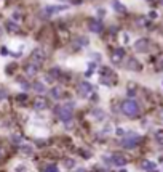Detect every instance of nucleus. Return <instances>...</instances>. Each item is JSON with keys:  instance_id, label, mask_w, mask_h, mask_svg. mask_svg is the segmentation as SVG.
I'll use <instances>...</instances> for the list:
<instances>
[{"instance_id": "24", "label": "nucleus", "mask_w": 163, "mask_h": 172, "mask_svg": "<svg viewBox=\"0 0 163 172\" xmlns=\"http://www.w3.org/2000/svg\"><path fill=\"white\" fill-rule=\"evenodd\" d=\"M149 18H152V20H153V18H157V12H150V13H149Z\"/></svg>"}, {"instance_id": "3", "label": "nucleus", "mask_w": 163, "mask_h": 172, "mask_svg": "<svg viewBox=\"0 0 163 172\" xmlns=\"http://www.w3.org/2000/svg\"><path fill=\"white\" fill-rule=\"evenodd\" d=\"M67 8H69V7H66V5H51V7L43 8V10L40 12V16L42 18H50V16H53V13L64 12V10H67Z\"/></svg>"}, {"instance_id": "1", "label": "nucleus", "mask_w": 163, "mask_h": 172, "mask_svg": "<svg viewBox=\"0 0 163 172\" xmlns=\"http://www.w3.org/2000/svg\"><path fill=\"white\" fill-rule=\"evenodd\" d=\"M122 111L130 118H136L139 114V106L134 100H125L123 105H122Z\"/></svg>"}, {"instance_id": "18", "label": "nucleus", "mask_w": 163, "mask_h": 172, "mask_svg": "<svg viewBox=\"0 0 163 172\" xmlns=\"http://www.w3.org/2000/svg\"><path fill=\"white\" fill-rule=\"evenodd\" d=\"M155 140L160 143V145H163V129H160V130L155 132Z\"/></svg>"}, {"instance_id": "9", "label": "nucleus", "mask_w": 163, "mask_h": 172, "mask_svg": "<svg viewBox=\"0 0 163 172\" xmlns=\"http://www.w3.org/2000/svg\"><path fill=\"white\" fill-rule=\"evenodd\" d=\"M46 106H48V100H46L45 97H37V98L34 100V108H35V109L40 111V109H45Z\"/></svg>"}, {"instance_id": "10", "label": "nucleus", "mask_w": 163, "mask_h": 172, "mask_svg": "<svg viewBox=\"0 0 163 172\" xmlns=\"http://www.w3.org/2000/svg\"><path fill=\"white\" fill-rule=\"evenodd\" d=\"M110 161H112V164H114V166H118V167H122V166H125V164H127V159H125V156L118 155V153H115V155H112Z\"/></svg>"}, {"instance_id": "2", "label": "nucleus", "mask_w": 163, "mask_h": 172, "mask_svg": "<svg viewBox=\"0 0 163 172\" xmlns=\"http://www.w3.org/2000/svg\"><path fill=\"white\" fill-rule=\"evenodd\" d=\"M139 137L136 135V133H130V135H127V137H123V140H122V146L123 148H127V150H133L134 146H138L139 145Z\"/></svg>"}, {"instance_id": "25", "label": "nucleus", "mask_w": 163, "mask_h": 172, "mask_svg": "<svg viewBox=\"0 0 163 172\" xmlns=\"http://www.w3.org/2000/svg\"><path fill=\"white\" fill-rule=\"evenodd\" d=\"M66 164H67V166H69V167H72V166H74V161H71V159H67V161H66Z\"/></svg>"}, {"instance_id": "21", "label": "nucleus", "mask_w": 163, "mask_h": 172, "mask_svg": "<svg viewBox=\"0 0 163 172\" xmlns=\"http://www.w3.org/2000/svg\"><path fill=\"white\" fill-rule=\"evenodd\" d=\"M21 150L26 153V155H32V148H31V146H23Z\"/></svg>"}, {"instance_id": "26", "label": "nucleus", "mask_w": 163, "mask_h": 172, "mask_svg": "<svg viewBox=\"0 0 163 172\" xmlns=\"http://www.w3.org/2000/svg\"><path fill=\"white\" fill-rule=\"evenodd\" d=\"M0 52H2V55L5 56V55H8V50L5 49V47H2V50H0Z\"/></svg>"}, {"instance_id": "16", "label": "nucleus", "mask_w": 163, "mask_h": 172, "mask_svg": "<svg viewBox=\"0 0 163 172\" xmlns=\"http://www.w3.org/2000/svg\"><path fill=\"white\" fill-rule=\"evenodd\" d=\"M6 29H8L10 32H18L19 27H18V24H15L13 21H6Z\"/></svg>"}, {"instance_id": "4", "label": "nucleus", "mask_w": 163, "mask_h": 172, "mask_svg": "<svg viewBox=\"0 0 163 172\" xmlns=\"http://www.w3.org/2000/svg\"><path fill=\"white\" fill-rule=\"evenodd\" d=\"M58 114H59V119L62 122H69L72 119V103H67L64 106H61L58 109Z\"/></svg>"}, {"instance_id": "22", "label": "nucleus", "mask_w": 163, "mask_h": 172, "mask_svg": "<svg viewBox=\"0 0 163 172\" xmlns=\"http://www.w3.org/2000/svg\"><path fill=\"white\" fill-rule=\"evenodd\" d=\"M18 100H19V101H24V100H27V95H26V93H23V95H18Z\"/></svg>"}, {"instance_id": "11", "label": "nucleus", "mask_w": 163, "mask_h": 172, "mask_svg": "<svg viewBox=\"0 0 163 172\" xmlns=\"http://www.w3.org/2000/svg\"><path fill=\"white\" fill-rule=\"evenodd\" d=\"M88 27H90V31L94 32V34H99L102 31V24L98 20H90L88 21Z\"/></svg>"}, {"instance_id": "12", "label": "nucleus", "mask_w": 163, "mask_h": 172, "mask_svg": "<svg viewBox=\"0 0 163 172\" xmlns=\"http://www.w3.org/2000/svg\"><path fill=\"white\" fill-rule=\"evenodd\" d=\"M24 71H26V74L29 76V77H34V76L38 72V64H35V63H27L26 68H24Z\"/></svg>"}, {"instance_id": "8", "label": "nucleus", "mask_w": 163, "mask_h": 172, "mask_svg": "<svg viewBox=\"0 0 163 172\" xmlns=\"http://www.w3.org/2000/svg\"><path fill=\"white\" fill-rule=\"evenodd\" d=\"M45 53H43V50L42 49H37V50H34L32 52V63H35V64H40V63H43V60H45Z\"/></svg>"}, {"instance_id": "17", "label": "nucleus", "mask_w": 163, "mask_h": 172, "mask_svg": "<svg viewBox=\"0 0 163 172\" xmlns=\"http://www.w3.org/2000/svg\"><path fill=\"white\" fill-rule=\"evenodd\" d=\"M51 97L56 98V100L59 98V97H61V89H59V87H53V89H51Z\"/></svg>"}, {"instance_id": "5", "label": "nucleus", "mask_w": 163, "mask_h": 172, "mask_svg": "<svg viewBox=\"0 0 163 172\" xmlns=\"http://www.w3.org/2000/svg\"><path fill=\"white\" fill-rule=\"evenodd\" d=\"M123 58H125V50H123V49H115V50L110 53V61H112L114 64H120Z\"/></svg>"}, {"instance_id": "23", "label": "nucleus", "mask_w": 163, "mask_h": 172, "mask_svg": "<svg viewBox=\"0 0 163 172\" xmlns=\"http://www.w3.org/2000/svg\"><path fill=\"white\" fill-rule=\"evenodd\" d=\"M117 135H120V137H122V135H125V129L118 127V129H117Z\"/></svg>"}, {"instance_id": "14", "label": "nucleus", "mask_w": 163, "mask_h": 172, "mask_svg": "<svg viewBox=\"0 0 163 172\" xmlns=\"http://www.w3.org/2000/svg\"><path fill=\"white\" fill-rule=\"evenodd\" d=\"M141 167L144 169V170H147V172H153L157 169V164L153 161H149V159H144L142 162H141Z\"/></svg>"}, {"instance_id": "6", "label": "nucleus", "mask_w": 163, "mask_h": 172, "mask_svg": "<svg viewBox=\"0 0 163 172\" xmlns=\"http://www.w3.org/2000/svg\"><path fill=\"white\" fill-rule=\"evenodd\" d=\"M91 92H93V87H91L90 82L83 81V82L79 84V93H80V97H88Z\"/></svg>"}, {"instance_id": "27", "label": "nucleus", "mask_w": 163, "mask_h": 172, "mask_svg": "<svg viewBox=\"0 0 163 172\" xmlns=\"http://www.w3.org/2000/svg\"><path fill=\"white\" fill-rule=\"evenodd\" d=\"M158 69H163V60H160V63H158Z\"/></svg>"}, {"instance_id": "13", "label": "nucleus", "mask_w": 163, "mask_h": 172, "mask_svg": "<svg viewBox=\"0 0 163 172\" xmlns=\"http://www.w3.org/2000/svg\"><path fill=\"white\" fill-rule=\"evenodd\" d=\"M127 68L131 69V71H141L142 66H141V63H139L136 58H130V60L127 61Z\"/></svg>"}, {"instance_id": "28", "label": "nucleus", "mask_w": 163, "mask_h": 172, "mask_svg": "<svg viewBox=\"0 0 163 172\" xmlns=\"http://www.w3.org/2000/svg\"><path fill=\"white\" fill-rule=\"evenodd\" d=\"M160 118L163 119V109H160Z\"/></svg>"}, {"instance_id": "19", "label": "nucleus", "mask_w": 163, "mask_h": 172, "mask_svg": "<svg viewBox=\"0 0 163 172\" xmlns=\"http://www.w3.org/2000/svg\"><path fill=\"white\" fill-rule=\"evenodd\" d=\"M34 89L38 90V92H45V85L40 84V82H35V84H34Z\"/></svg>"}, {"instance_id": "20", "label": "nucleus", "mask_w": 163, "mask_h": 172, "mask_svg": "<svg viewBox=\"0 0 163 172\" xmlns=\"http://www.w3.org/2000/svg\"><path fill=\"white\" fill-rule=\"evenodd\" d=\"M45 172H59V170H58V167L54 164H50V166L45 167Z\"/></svg>"}, {"instance_id": "29", "label": "nucleus", "mask_w": 163, "mask_h": 172, "mask_svg": "<svg viewBox=\"0 0 163 172\" xmlns=\"http://www.w3.org/2000/svg\"><path fill=\"white\" fill-rule=\"evenodd\" d=\"M0 35H2V29H0Z\"/></svg>"}, {"instance_id": "15", "label": "nucleus", "mask_w": 163, "mask_h": 172, "mask_svg": "<svg viewBox=\"0 0 163 172\" xmlns=\"http://www.w3.org/2000/svg\"><path fill=\"white\" fill-rule=\"evenodd\" d=\"M112 7H114V10L118 12V13H127V7L122 5L118 0H114V2H112Z\"/></svg>"}, {"instance_id": "7", "label": "nucleus", "mask_w": 163, "mask_h": 172, "mask_svg": "<svg viewBox=\"0 0 163 172\" xmlns=\"http://www.w3.org/2000/svg\"><path fill=\"white\" fill-rule=\"evenodd\" d=\"M149 49V39L146 37H142V39H138L134 42V50L136 52H146Z\"/></svg>"}]
</instances>
